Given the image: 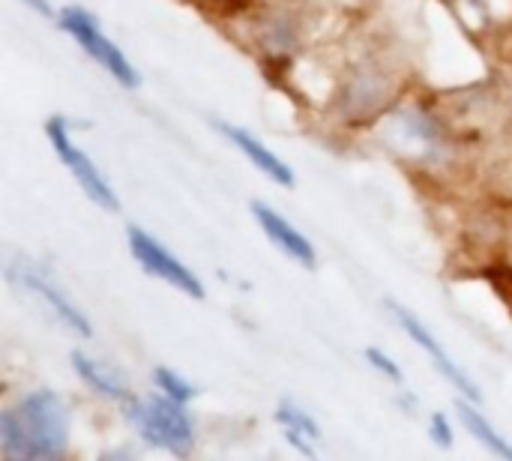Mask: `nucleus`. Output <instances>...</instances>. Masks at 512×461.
Here are the masks:
<instances>
[{"instance_id":"5","label":"nucleus","mask_w":512,"mask_h":461,"mask_svg":"<svg viewBox=\"0 0 512 461\" xmlns=\"http://www.w3.org/2000/svg\"><path fill=\"white\" fill-rule=\"evenodd\" d=\"M129 252L141 264L144 273L168 282L171 288H177L186 297L204 300V282L177 255H171L153 234H147L144 228H129Z\"/></svg>"},{"instance_id":"4","label":"nucleus","mask_w":512,"mask_h":461,"mask_svg":"<svg viewBox=\"0 0 512 461\" xmlns=\"http://www.w3.org/2000/svg\"><path fill=\"white\" fill-rule=\"evenodd\" d=\"M45 135H48V141H51L57 159L66 165V171H69V174L75 177V183L84 189V195H87L93 204L105 207V210H117L120 201H117L111 183L105 180V174L99 171V165L75 144V138H72V132H69V123H66L63 117H51V120L45 123Z\"/></svg>"},{"instance_id":"12","label":"nucleus","mask_w":512,"mask_h":461,"mask_svg":"<svg viewBox=\"0 0 512 461\" xmlns=\"http://www.w3.org/2000/svg\"><path fill=\"white\" fill-rule=\"evenodd\" d=\"M276 423L285 429V438L300 450V453H315V444L321 441V426L312 420V414H306L303 408H297L294 402H282L276 408Z\"/></svg>"},{"instance_id":"1","label":"nucleus","mask_w":512,"mask_h":461,"mask_svg":"<svg viewBox=\"0 0 512 461\" xmlns=\"http://www.w3.org/2000/svg\"><path fill=\"white\" fill-rule=\"evenodd\" d=\"M69 447V411L54 390H33L0 414V453L9 461H54Z\"/></svg>"},{"instance_id":"6","label":"nucleus","mask_w":512,"mask_h":461,"mask_svg":"<svg viewBox=\"0 0 512 461\" xmlns=\"http://www.w3.org/2000/svg\"><path fill=\"white\" fill-rule=\"evenodd\" d=\"M387 309L393 312L396 324L408 333V339H411V342H414V345H417V348L432 360V366H435V369H438V372H441V375H444V378H447V381L462 393V399L480 402V387L471 381V375H465V372H462V366H459V363L447 354V348L432 336V330H429V327H426L414 312H408L405 306H399V303H393V300L387 303Z\"/></svg>"},{"instance_id":"13","label":"nucleus","mask_w":512,"mask_h":461,"mask_svg":"<svg viewBox=\"0 0 512 461\" xmlns=\"http://www.w3.org/2000/svg\"><path fill=\"white\" fill-rule=\"evenodd\" d=\"M459 417H462V423H465V429L489 450V453H495V456H501V459L512 461V447L510 441L471 405V399H465L462 405H459Z\"/></svg>"},{"instance_id":"15","label":"nucleus","mask_w":512,"mask_h":461,"mask_svg":"<svg viewBox=\"0 0 512 461\" xmlns=\"http://www.w3.org/2000/svg\"><path fill=\"white\" fill-rule=\"evenodd\" d=\"M366 360L372 363V369L378 372V375H384V378H390V381H402V369L396 366V360L390 357V354H384L381 348H369L366 351Z\"/></svg>"},{"instance_id":"3","label":"nucleus","mask_w":512,"mask_h":461,"mask_svg":"<svg viewBox=\"0 0 512 461\" xmlns=\"http://www.w3.org/2000/svg\"><path fill=\"white\" fill-rule=\"evenodd\" d=\"M60 27L66 36H72L90 60H96L117 84L123 87H138V72L123 54L120 45L111 42V36L102 30V24L81 6H66L60 12Z\"/></svg>"},{"instance_id":"10","label":"nucleus","mask_w":512,"mask_h":461,"mask_svg":"<svg viewBox=\"0 0 512 461\" xmlns=\"http://www.w3.org/2000/svg\"><path fill=\"white\" fill-rule=\"evenodd\" d=\"M219 132L264 174V177H270L273 183H279V186H294V171H291V165L288 162H282L264 141H258L252 132H246V129H240V126H234V123H219Z\"/></svg>"},{"instance_id":"17","label":"nucleus","mask_w":512,"mask_h":461,"mask_svg":"<svg viewBox=\"0 0 512 461\" xmlns=\"http://www.w3.org/2000/svg\"><path fill=\"white\" fill-rule=\"evenodd\" d=\"M24 6H30L33 12H39V15H54V9H51V3L48 0H21Z\"/></svg>"},{"instance_id":"11","label":"nucleus","mask_w":512,"mask_h":461,"mask_svg":"<svg viewBox=\"0 0 512 461\" xmlns=\"http://www.w3.org/2000/svg\"><path fill=\"white\" fill-rule=\"evenodd\" d=\"M72 366H75L78 378H81L93 393H99V396H105V399H111V402H123V405L132 402V390H129L126 378H123L114 366H108V363H102V360H93V357H87L84 351H75V354H72Z\"/></svg>"},{"instance_id":"8","label":"nucleus","mask_w":512,"mask_h":461,"mask_svg":"<svg viewBox=\"0 0 512 461\" xmlns=\"http://www.w3.org/2000/svg\"><path fill=\"white\" fill-rule=\"evenodd\" d=\"M252 216H255V222L261 225V231L270 237V243H273L282 255H288L291 261H297L300 267H309V270L318 264V255H315L312 243L306 240V234L297 231L282 213H276L273 207L255 201V204H252Z\"/></svg>"},{"instance_id":"14","label":"nucleus","mask_w":512,"mask_h":461,"mask_svg":"<svg viewBox=\"0 0 512 461\" xmlns=\"http://www.w3.org/2000/svg\"><path fill=\"white\" fill-rule=\"evenodd\" d=\"M153 384H156L159 393H165V396H171V399H177V402H183V405L198 393L189 381H183L177 372H171V369H165V366L153 372Z\"/></svg>"},{"instance_id":"16","label":"nucleus","mask_w":512,"mask_h":461,"mask_svg":"<svg viewBox=\"0 0 512 461\" xmlns=\"http://www.w3.org/2000/svg\"><path fill=\"white\" fill-rule=\"evenodd\" d=\"M429 432H432V438H435L441 447H450V444H453V426H450V420H447L444 414H435V417H432Z\"/></svg>"},{"instance_id":"2","label":"nucleus","mask_w":512,"mask_h":461,"mask_svg":"<svg viewBox=\"0 0 512 461\" xmlns=\"http://www.w3.org/2000/svg\"><path fill=\"white\" fill-rule=\"evenodd\" d=\"M129 420L138 429V435L171 456H186L195 444V426L183 408V402L159 393L150 399H132L129 402Z\"/></svg>"},{"instance_id":"7","label":"nucleus","mask_w":512,"mask_h":461,"mask_svg":"<svg viewBox=\"0 0 512 461\" xmlns=\"http://www.w3.org/2000/svg\"><path fill=\"white\" fill-rule=\"evenodd\" d=\"M15 276H18V282L66 327V330H72V333H78V336H90L93 330H90V321H87V315L72 303V297L51 279V276H45L39 267H33V264H27V261H21L18 264V270H15Z\"/></svg>"},{"instance_id":"9","label":"nucleus","mask_w":512,"mask_h":461,"mask_svg":"<svg viewBox=\"0 0 512 461\" xmlns=\"http://www.w3.org/2000/svg\"><path fill=\"white\" fill-rule=\"evenodd\" d=\"M390 141L399 153L408 156H423L432 159L441 150V132L438 126L420 114V111H402L393 123H390Z\"/></svg>"}]
</instances>
